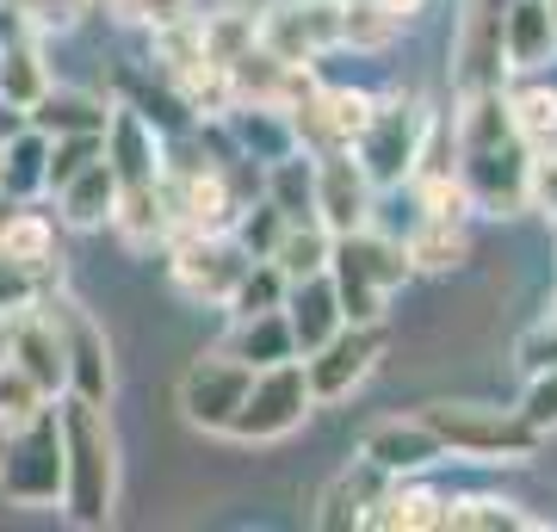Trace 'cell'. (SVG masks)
I'll return each instance as SVG.
<instances>
[{
	"label": "cell",
	"mask_w": 557,
	"mask_h": 532,
	"mask_svg": "<svg viewBox=\"0 0 557 532\" xmlns=\"http://www.w3.org/2000/svg\"><path fill=\"white\" fill-rule=\"evenodd\" d=\"M38 297H44V279H38V273H25L20 260L0 255V322H13L20 310H32Z\"/></svg>",
	"instance_id": "d590c367"
},
{
	"label": "cell",
	"mask_w": 557,
	"mask_h": 532,
	"mask_svg": "<svg viewBox=\"0 0 557 532\" xmlns=\"http://www.w3.org/2000/svg\"><path fill=\"white\" fill-rule=\"evenodd\" d=\"M223 119L236 124L242 137V156L255 161H278L298 149V137H292V119H285V106H230Z\"/></svg>",
	"instance_id": "7402d4cb"
},
{
	"label": "cell",
	"mask_w": 557,
	"mask_h": 532,
	"mask_svg": "<svg viewBox=\"0 0 557 532\" xmlns=\"http://www.w3.org/2000/svg\"><path fill=\"white\" fill-rule=\"evenodd\" d=\"M38 409H50V391H44L13 354H0V428L13 434V428H25Z\"/></svg>",
	"instance_id": "f1b7e54d"
},
{
	"label": "cell",
	"mask_w": 557,
	"mask_h": 532,
	"mask_svg": "<svg viewBox=\"0 0 557 532\" xmlns=\"http://www.w3.org/2000/svg\"><path fill=\"white\" fill-rule=\"evenodd\" d=\"M285 211H278L273 198L260 205V211H236V248L248 260H273V248H278V236H285Z\"/></svg>",
	"instance_id": "836d02e7"
},
{
	"label": "cell",
	"mask_w": 557,
	"mask_h": 532,
	"mask_svg": "<svg viewBox=\"0 0 557 532\" xmlns=\"http://www.w3.org/2000/svg\"><path fill=\"white\" fill-rule=\"evenodd\" d=\"M403 255L421 273H446V267L465 260V230H458V218H421V230L403 242Z\"/></svg>",
	"instance_id": "4316f807"
},
{
	"label": "cell",
	"mask_w": 557,
	"mask_h": 532,
	"mask_svg": "<svg viewBox=\"0 0 557 532\" xmlns=\"http://www.w3.org/2000/svg\"><path fill=\"white\" fill-rule=\"evenodd\" d=\"M508 119H515V131H520L527 149L545 143V131L557 137V94L552 87H520V94H508Z\"/></svg>",
	"instance_id": "d6a6232c"
},
{
	"label": "cell",
	"mask_w": 557,
	"mask_h": 532,
	"mask_svg": "<svg viewBox=\"0 0 557 532\" xmlns=\"http://www.w3.org/2000/svg\"><path fill=\"white\" fill-rule=\"evenodd\" d=\"M168 267H174V285L186 297H199V304H223L230 285L242 279V267H248V255H242L223 230H180V236H174V260H168Z\"/></svg>",
	"instance_id": "7c38bea8"
},
{
	"label": "cell",
	"mask_w": 557,
	"mask_h": 532,
	"mask_svg": "<svg viewBox=\"0 0 557 532\" xmlns=\"http://www.w3.org/2000/svg\"><path fill=\"white\" fill-rule=\"evenodd\" d=\"M520 359L533 366V372H545V366H557V329L545 322V329H533V335L520 341Z\"/></svg>",
	"instance_id": "74e56055"
},
{
	"label": "cell",
	"mask_w": 557,
	"mask_h": 532,
	"mask_svg": "<svg viewBox=\"0 0 557 532\" xmlns=\"http://www.w3.org/2000/svg\"><path fill=\"white\" fill-rule=\"evenodd\" d=\"M520 421H527L533 434H552V428H557V366L533 372V384H527V403H520Z\"/></svg>",
	"instance_id": "8d00e7d4"
},
{
	"label": "cell",
	"mask_w": 557,
	"mask_h": 532,
	"mask_svg": "<svg viewBox=\"0 0 557 532\" xmlns=\"http://www.w3.org/2000/svg\"><path fill=\"white\" fill-rule=\"evenodd\" d=\"M533 198H545V205L557 211V161L552 168H533Z\"/></svg>",
	"instance_id": "f35d334b"
},
{
	"label": "cell",
	"mask_w": 557,
	"mask_h": 532,
	"mask_svg": "<svg viewBox=\"0 0 557 532\" xmlns=\"http://www.w3.org/2000/svg\"><path fill=\"white\" fill-rule=\"evenodd\" d=\"M223 354H236L242 366H255V372H260V366H278V359H298V347H292V329H285V310L242 316Z\"/></svg>",
	"instance_id": "603a6c76"
},
{
	"label": "cell",
	"mask_w": 557,
	"mask_h": 532,
	"mask_svg": "<svg viewBox=\"0 0 557 532\" xmlns=\"http://www.w3.org/2000/svg\"><path fill=\"white\" fill-rule=\"evenodd\" d=\"M7 354L20 359L25 372L38 378L44 391L57 396L62 384H69V372H62V341H57V322H50V310H20L13 322H7Z\"/></svg>",
	"instance_id": "ac0fdd59"
},
{
	"label": "cell",
	"mask_w": 557,
	"mask_h": 532,
	"mask_svg": "<svg viewBox=\"0 0 557 532\" xmlns=\"http://www.w3.org/2000/svg\"><path fill=\"white\" fill-rule=\"evenodd\" d=\"M62 428V502L57 508L75 527H106L119 508V434L106 403L69 396V409H57Z\"/></svg>",
	"instance_id": "6da1fadb"
},
{
	"label": "cell",
	"mask_w": 557,
	"mask_h": 532,
	"mask_svg": "<svg viewBox=\"0 0 557 532\" xmlns=\"http://www.w3.org/2000/svg\"><path fill=\"white\" fill-rule=\"evenodd\" d=\"M44 156H50V137L38 124H20L13 137L0 143V193H13V198L44 193Z\"/></svg>",
	"instance_id": "d4e9b609"
},
{
	"label": "cell",
	"mask_w": 557,
	"mask_h": 532,
	"mask_svg": "<svg viewBox=\"0 0 557 532\" xmlns=\"http://www.w3.org/2000/svg\"><path fill=\"white\" fill-rule=\"evenodd\" d=\"M458 180L478 211H496V218H515L533 205V149L520 137H490V143H458Z\"/></svg>",
	"instance_id": "8992f818"
},
{
	"label": "cell",
	"mask_w": 557,
	"mask_h": 532,
	"mask_svg": "<svg viewBox=\"0 0 557 532\" xmlns=\"http://www.w3.org/2000/svg\"><path fill=\"white\" fill-rule=\"evenodd\" d=\"M248 378H255V366H242L236 354H199L180 372V415L199 434H223L236 403H242V391H248Z\"/></svg>",
	"instance_id": "30bf717a"
},
{
	"label": "cell",
	"mask_w": 557,
	"mask_h": 532,
	"mask_svg": "<svg viewBox=\"0 0 557 532\" xmlns=\"http://www.w3.org/2000/svg\"><path fill=\"white\" fill-rule=\"evenodd\" d=\"M94 156H106V131H69V137H50V156H44V186L57 193L62 180H75Z\"/></svg>",
	"instance_id": "1f68e13d"
},
{
	"label": "cell",
	"mask_w": 557,
	"mask_h": 532,
	"mask_svg": "<svg viewBox=\"0 0 557 532\" xmlns=\"http://www.w3.org/2000/svg\"><path fill=\"white\" fill-rule=\"evenodd\" d=\"M248 44H255V20H248V13H211V20L199 25V57L211 62V69H230Z\"/></svg>",
	"instance_id": "4dcf8cb0"
},
{
	"label": "cell",
	"mask_w": 557,
	"mask_h": 532,
	"mask_svg": "<svg viewBox=\"0 0 557 532\" xmlns=\"http://www.w3.org/2000/svg\"><path fill=\"white\" fill-rule=\"evenodd\" d=\"M446 527L453 532H527L539 520L520 514V502H502V495H465V502L446 508Z\"/></svg>",
	"instance_id": "83f0119b"
},
{
	"label": "cell",
	"mask_w": 557,
	"mask_h": 532,
	"mask_svg": "<svg viewBox=\"0 0 557 532\" xmlns=\"http://www.w3.org/2000/svg\"><path fill=\"white\" fill-rule=\"evenodd\" d=\"M0 495L13 508H57L62 502V428L57 409H38L25 428L7 434L0 453Z\"/></svg>",
	"instance_id": "5b68a950"
},
{
	"label": "cell",
	"mask_w": 557,
	"mask_h": 532,
	"mask_svg": "<svg viewBox=\"0 0 557 532\" xmlns=\"http://www.w3.org/2000/svg\"><path fill=\"white\" fill-rule=\"evenodd\" d=\"M508 69H545L557 57V7L552 0H508L496 20Z\"/></svg>",
	"instance_id": "9a60e30c"
},
{
	"label": "cell",
	"mask_w": 557,
	"mask_h": 532,
	"mask_svg": "<svg viewBox=\"0 0 557 532\" xmlns=\"http://www.w3.org/2000/svg\"><path fill=\"white\" fill-rule=\"evenodd\" d=\"M112 106L81 87H44L32 106H25V124H38L44 137H69V131H106Z\"/></svg>",
	"instance_id": "44dd1931"
},
{
	"label": "cell",
	"mask_w": 557,
	"mask_h": 532,
	"mask_svg": "<svg viewBox=\"0 0 557 532\" xmlns=\"http://www.w3.org/2000/svg\"><path fill=\"white\" fill-rule=\"evenodd\" d=\"M285 329H292V347H298V359L304 354H317L322 341L335 335L341 322V297H335V285H329V273H310V279H292L285 285Z\"/></svg>",
	"instance_id": "e0dca14e"
},
{
	"label": "cell",
	"mask_w": 557,
	"mask_h": 532,
	"mask_svg": "<svg viewBox=\"0 0 557 532\" xmlns=\"http://www.w3.org/2000/svg\"><path fill=\"white\" fill-rule=\"evenodd\" d=\"M421 137H428V119H421L409 99H391V106L372 99V119L354 137V161L366 168L372 186H403V180L416 174Z\"/></svg>",
	"instance_id": "52a82bcc"
},
{
	"label": "cell",
	"mask_w": 557,
	"mask_h": 532,
	"mask_svg": "<svg viewBox=\"0 0 557 532\" xmlns=\"http://www.w3.org/2000/svg\"><path fill=\"white\" fill-rule=\"evenodd\" d=\"M329 230H322L317 218H292L285 223V236H278V248H273V267L285 273V285L292 279H310V273H329Z\"/></svg>",
	"instance_id": "484cf974"
},
{
	"label": "cell",
	"mask_w": 557,
	"mask_h": 532,
	"mask_svg": "<svg viewBox=\"0 0 557 532\" xmlns=\"http://www.w3.org/2000/svg\"><path fill=\"white\" fill-rule=\"evenodd\" d=\"M421 421L440 434V446L471 465H527L539 434L520 421V409H490V403H428Z\"/></svg>",
	"instance_id": "3957f363"
},
{
	"label": "cell",
	"mask_w": 557,
	"mask_h": 532,
	"mask_svg": "<svg viewBox=\"0 0 557 532\" xmlns=\"http://www.w3.org/2000/svg\"><path fill=\"white\" fill-rule=\"evenodd\" d=\"M384 354V322H341L335 335L322 341L317 354H304V384H310V403H341V396H354L372 366Z\"/></svg>",
	"instance_id": "ba28073f"
},
{
	"label": "cell",
	"mask_w": 557,
	"mask_h": 532,
	"mask_svg": "<svg viewBox=\"0 0 557 532\" xmlns=\"http://www.w3.org/2000/svg\"><path fill=\"white\" fill-rule=\"evenodd\" d=\"M0 255L20 260L25 273H38L44 285L62 273V248H57V223L38 211H7L0 218Z\"/></svg>",
	"instance_id": "d6986e66"
},
{
	"label": "cell",
	"mask_w": 557,
	"mask_h": 532,
	"mask_svg": "<svg viewBox=\"0 0 557 532\" xmlns=\"http://www.w3.org/2000/svg\"><path fill=\"white\" fill-rule=\"evenodd\" d=\"M255 44L278 62H310L341 44V0H285L255 25Z\"/></svg>",
	"instance_id": "8fae6325"
},
{
	"label": "cell",
	"mask_w": 557,
	"mask_h": 532,
	"mask_svg": "<svg viewBox=\"0 0 557 532\" xmlns=\"http://www.w3.org/2000/svg\"><path fill=\"white\" fill-rule=\"evenodd\" d=\"M44 87H50V69H44L38 38H7L0 44V106L25 112Z\"/></svg>",
	"instance_id": "cb8c5ba5"
},
{
	"label": "cell",
	"mask_w": 557,
	"mask_h": 532,
	"mask_svg": "<svg viewBox=\"0 0 557 532\" xmlns=\"http://www.w3.org/2000/svg\"><path fill=\"white\" fill-rule=\"evenodd\" d=\"M359 458H366V465H379L384 477H409V471L440 465L446 446H440V434L416 415V421H379V428L366 434V446H359Z\"/></svg>",
	"instance_id": "2e32d148"
},
{
	"label": "cell",
	"mask_w": 557,
	"mask_h": 532,
	"mask_svg": "<svg viewBox=\"0 0 557 532\" xmlns=\"http://www.w3.org/2000/svg\"><path fill=\"white\" fill-rule=\"evenodd\" d=\"M236 316H260V310H278L285 304V273H278L273 260H248L242 267V279L230 285V297H223Z\"/></svg>",
	"instance_id": "f546056e"
},
{
	"label": "cell",
	"mask_w": 557,
	"mask_h": 532,
	"mask_svg": "<svg viewBox=\"0 0 557 532\" xmlns=\"http://www.w3.org/2000/svg\"><path fill=\"white\" fill-rule=\"evenodd\" d=\"M304 415H310V384H304V366L298 359H278V366H260L242 391L236 415L223 434L242 440V446H273V440L298 434Z\"/></svg>",
	"instance_id": "277c9868"
},
{
	"label": "cell",
	"mask_w": 557,
	"mask_h": 532,
	"mask_svg": "<svg viewBox=\"0 0 557 532\" xmlns=\"http://www.w3.org/2000/svg\"><path fill=\"white\" fill-rule=\"evenodd\" d=\"M50 322H57V341H62V372L69 396H87V403H106L112 396V341L94 316L81 310V304H50Z\"/></svg>",
	"instance_id": "9c48e42d"
},
{
	"label": "cell",
	"mask_w": 557,
	"mask_h": 532,
	"mask_svg": "<svg viewBox=\"0 0 557 532\" xmlns=\"http://www.w3.org/2000/svg\"><path fill=\"white\" fill-rule=\"evenodd\" d=\"M106 161H112L119 186H149V180H161V137L137 106H112V119H106Z\"/></svg>",
	"instance_id": "5bb4252c"
},
{
	"label": "cell",
	"mask_w": 557,
	"mask_h": 532,
	"mask_svg": "<svg viewBox=\"0 0 557 532\" xmlns=\"http://www.w3.org/2000/svg\"><path fill=\"white\" fill-rule=\"evenodd\" d=\"M57 198H62V218L75 223V230H100V223H112V211H119V174H112V161L94 156L75 180H62Z\"/></svg>",
	"instance_id": "ffe728a7"
},
{
	"label": "cell",
	"mask_w": 557,
	"mask_h": 532,
	"mask_svg": "<svg viewBox=\"0 0 557 532\" xmlns=\"http://www.w3.org/2000/svg\"><path fill=\"white\" fill-rule=\"evenodd\" d=\"M119 25H143V32H161V25L193 20V0H100Z\"/></svg>",
	"instance_id": "e575fe53"
},
{
	"label": "cell",
	"mask_w": 557,
	"mask_h": 532,
	"mask_svg": "<svg viewBox=\"0 0 557 532\" xmlns=\"http://www.w3.org/2000/svg\"><path fill=\"white\" fill-rule=\"evenodd\" d=\"M409 273L416 267L403 255V242H384L372 230H354V236L329 242V285H335L347 322H384V297L397 292Z\"/></svg>",
	"instance_id": "7a4b0ae2"
},
{
	"label": "cell",
	"mask_w": 557,
	"mask_h": 532,
	"mask_svg": "<svg viewBox=\"0 0 557 532\" xmlns=\"http://www.w3.org/2000/svg\"><path fill=\"white\" fill-rule=\"evenodd\" d=\"M310 218L329 236H354L372 223V180L354 161V149H329L317 156V193H310Z\"/></svg>",
	"instance_id": "4fadbf2b"
}]
</instances>
